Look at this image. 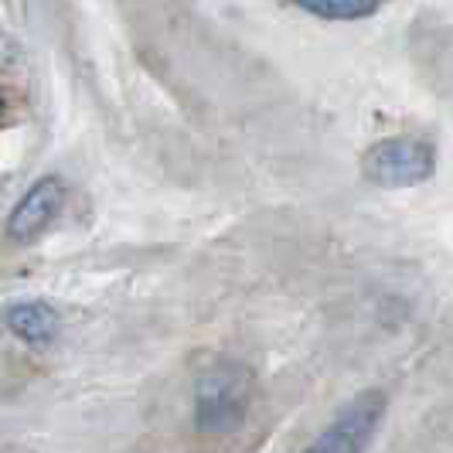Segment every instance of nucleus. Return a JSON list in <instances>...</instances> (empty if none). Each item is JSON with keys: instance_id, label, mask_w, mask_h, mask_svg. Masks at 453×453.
<instances>
[{"instance_id": "f03ea898", "label": "nucleus", "mask_w": 453, "mask_h": 453, "mask_svg": "<svg viewBox=\"0 0 453 453\" xmlns=\"http://www.w3.org/2000/svg\"><path fill=\"white\" fill-rule=\"evenodd\" d=\"M433 174L430 143L412 136H392L365 154V178L382 188H409Z\"/></svg>"}, {"instance_id": "39448f33", "label": "nucleus", "mask_w": 453, "mask_h": 453, "mask_svg": "<svg viewBox=\"0 0 453 453\" xmlns=\"http://www.w3.org/2000/svg\"><path fill=\"white\" fill-rule=\"evenodd\" d=\"M4 324L14 338L27 341V344H48L58 334V314L48 307V303H38V300H27V303H14L7 314H4Z\"/></svg>"}, {"instance_id": "20e7f679", "label": "nucleus", "mask_w": 453, "mask_h": 453, "mask_svg": "<svg viewBox=\"0 0 453 453\" xmlns=\"http://www.w3.org/2000/svg\"><path fill=\"white\" fill-rule=\"evenodd\" d=\"M62 202H65V184L58 178L35 181L24 191L21 202L14 204V211L7 219V235L14 242H31L35 235H42L55 222V215L62 211Z\"/></svg>"}, {"instance_id": "f257e3e1", "label": "nucleus", "mask_w": 453, "mask_h": 453, "mask_svg": "<svg viewBox=\"0 0 453 453\" xmlns=\"http://www.w3.org/2000/svg\"><path fill=\"white\" fill-rule=\"evenodd\" d=\"M250 406V372L239 365H215L198 379L195 423L202 433H232L246 419Z\"/></svg>"}, {"instance_id": "423d86ee", "label": "nucleus", "mask_w": 453, "mask_h": 453, "mask_svg": "<svg viewBox=\"0 0 453 453\" xmlns=\"http://www.w3.org/2000/svg\"><path fill=\"white\" fill-rule=\"evenodd\" d=\"M382 0H296V7H303L307 14L324 18V21H358L379 11Z\"/></svg>"}, {"instance_id": "7ed1b4c3", "label": "nucleus", "mask_w": 453, "mask_h": 453, "mask_svg": "<svg viewBox=\"0 0 453 453\" xmlns=\"http://www.w3.org/2000/svg\"><path fill=\"white\" fill-rule=\"evenodd\" d=\"M382 412H386V395L382 392H365L341 412L331 430L311 443V450H362L368 443V436L379 426Z\"/></svg>"}, {"instance_id": "0eeeda50", "label": "nucleus", "mask_w": 453, "mask_h": 453, "mask_svg": "<svg viewBox=\"0 0 453 453\" xmlns=\"http://www.w3.org/2000/svg\"><path fill=\"white\" fill-rule=\"evenodd\" d=\"M0 110H4V99H0Z\"/></svg>"}]
</instances>
